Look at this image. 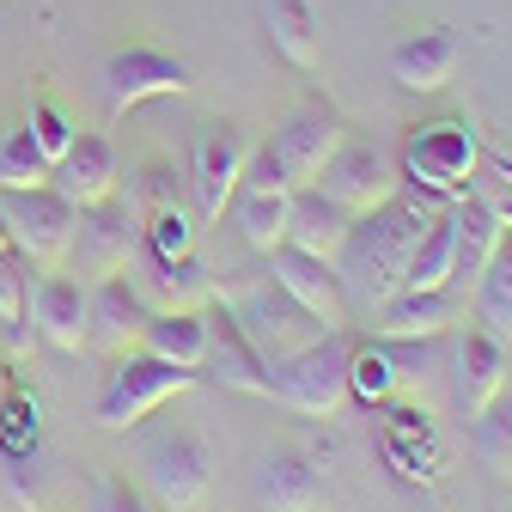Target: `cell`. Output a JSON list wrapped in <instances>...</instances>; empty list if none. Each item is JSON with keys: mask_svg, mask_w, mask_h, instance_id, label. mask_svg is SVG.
<instances>
[{"mask_svg": "<svg viewBox=\"0 0 512 512\" xmlns=\"http://www.w3.org/2000/svg\"><path fill=\"white\" fill-rule=\"evenodd\" d=\"M482 165V141L470 116H433V122H415L409 141H403V183L421 189V196H439V202H458L470 196V177Z\"/></svg>", "mask_w": 512, "mask_h": 512, "instance_id": "7a4b0ae2", "label": "cell"}, {"mask_svg": "<svg viewBox=\"0 0 512 512\" xmlns=\"http://www.w3.org/2000/svg\"><path fill=\"white\" fill-rule=\"evenodd\" d=\"M128 281L141 287V299L153 311H202L214 305V275L202 269V256H153L147 244H135V256H128Z\"/></svg>", "mask_w": 512, "mask_h": 512, "instance_id": "4fadbf2b", "label": "cell"}, {"mask_svg": "<svg viewBox=\"0 0 512 512\" xmlns=\"http://www.w3.org/2000/svg\"><path fill=\"white\" fill-rule=\"evenodd\" d=\"M263 19H269V37H275L281 61H293L299 74H311L317 61H324V31H317L311 0H263Z\"/></svg>", "mask_w": 512, "mask_h": 512, "instance_id": "4316f807", "label": "cell"}, {"mask_svg": "<svg viewBox=\"0 0 512 512\" xmlns=\"http://www.w3.org/2000/svg\"><path fill=\"white\" fill-rule=\"evenodd\" d=\"M464 311L470 299L452 293V287H433V293H391L384 305H372V336L378 342H439L452 324H464Z\"/></svg>", "mask_w": 512, "mask_h": 512, "instance_id": "5bb4252c", "label": "cell"}, {"mask_svg": "<svg viewBox=\"0 0 512 512\" xmlns=\"http://www.w3.org/2000/svg\"><path fill=\"white\" fill-rule=\"evenodd\" d=\"M202 378L226 384L238 397H269V360L256 354V342L244 336V324L232 317V305H208V360H202Z\"/></svg>", "mask_w": 512, "mask_h": 512, "instance_id": "ac0fdd59", "label": "cell"}, {"mask_svg": "<svg viewBox=\"0 0 512 512\" xmlns=\"http://www.w3.org/2000/svg\"><path fill=\"white\" fill-rule=\"evenodd\" d=\"M458 61H464V43L445 31V25H433V31H415V37H403L391 49V80L403 92L433 98V92H445V86L458 80Z\"/></svg>", "mask_w": 512, "mask_h": 512, "instance_id": "7402d4cb", "label": "cell"}, {"mask_svg": "<svg viewBox=\"0 0 512 512\" xmlns=\"http://www.w3.org/2000/svg\"><path fill=\"white\" fill-rule=\"evenodd\" d=\"M0 445H7V452H31L37 445V397L25 384H13L7 403H0Z\"/></svg>", "mask_w": 512, "mask_h": 512, "instance_id": "d6a6232c", "label": "cell"}, {"mask_svg": "<svg viewBox=\"0 0 512 512\" xmlns=\"http://www.w3.org/2000/svg\"><path fill=\"white\" fill-rule=\"evenodd\" d=\"M348 208H336L324 189H293V208H287V244L293 250H311V256H336L342 238H348Z\"/></svg>", "mask_w": 512, "mask_h": 512, "instance_id": "cb8c5ba5", "label": "cell"}, {"mask_svg": "<svg viewBox=\"0 0 512 512\" xmlns=\"http://www.w3.org/2000/svg\"><path fill=\"white\" fill-rule=\"evenodd\" d=\"M147 317H153V305L141 299V287H135V281H128V269H122V275H104V281H92L86 348H98L104 360H116V354H128V348H141V336H147Z\"/></svg>", "mask_w": 512, "mask_h": 512, "instance_id": "9a60e30c", "label": "cell"}, {"mask_svg": "<svg viewBox=\"0 0 512 512\" xmlns=\"http://www.w3.org/2000/svg\"><path fill=\"white\" fill-rule=\"evenodd\" d=\"M317 189H324L336 208H348V214H372V208H384L403 189V171H397L391 153H378L366 141H342L330 153L324 177H317Z\"/></svg>", "mask_w": 512, "mask_h": 512, "instance_id": "8fae6325", "label": "cell"}, {"mask_svg": "<svg viewBox=\"0 0 512 512\" xmlns=\"http://www.w3.org/2000/svg\"><path fill=\"white\" fill-rule=\"evenodd\" d=\"M196 384H202V372L171 366V360H159V354H147V348H128V354H116L110 372H104V391H98V427L128 433V427H141L153 409H165L171 397L196 391Z\"/></svg>", "mask_w": 512, "mask_h": 512, "instance_id": "277c9868", "label": "cell"}, {"mask_svg": "<svg viewBox=\"0 0 512 512\" xmlns=\"http://www.w3.org/2000/svg\"><path fill=\"white\" fill-rule=\"evenodd\" d=\"M494 208H500V220H506V226H512V196H506V202H494Z\"/></svg>", "mask_w": 512, "mask_h": 512, "instance_id": "74e56055", "label": "cell"}, {"mask_svg": "<svg viewBox=\"0 0 512 512\" xmlns=\"http://www.w3.org/2000/svg\"><path fill=\"white\" fill-rule=\"evenodd\" d=\"M232 317H238V324H244V336L256 342V354H263V360H281V354H293V348H305L311 336H324V330H317L311 324V317L275 287V281H263V287H250L238 305H232Z\"/></svg>", "mask_w": 512, "mask_h": 512, "instance_id": "e0dca14e", "label": "cell"}, {"mask_svg": "<svg viewBox=\"0 0 512 512\" xmlns=\"http://www.w3.org/2000/svg\"><path fill=\"white\" fill-rule=\"evenodd\" d=\"M500 512H512V506H500Z\"/></svg>", "mask_w": 512, "mask_h": 512, "instance_id": "ab89813d", "label": "cell"}, {"mask_svg": "<svg viewBox=\"0 0 512 512\" xmlns=\"http://www.w3.org/2000/svg\"><path fill=\"white\" fill-rule=\"evenodd\" d=\"M25 293H31V263L13 244H0V324H7V317H25Z\"/></svg>", "mask_w": 512, "mask_h": 512, "instance_id": "e575fe53", "label": "cell"}, {"mask_svg": "<svg viewBox=\"0 0 512 512\" xmlns=\"http://www.w3.org/2000/svg\"><path fill=\"white\" fill-rule=\"evenodd\" d=\"M122 183V165H116V147L110 135H74V147L55 159L49 171V189L55 196H68L74 208H92V202H110Z\"/></svg>", "mask_w": 512, "mask_h": 512, "instance_id": "ffe728a7", "label": "cell"}, {"mask_svg": "<svg viewBox=\"0 0 512 512\" xmlns=\"http://www.w3.org/2000/svg\"><path fill=\"white\" fill-rule=\"evenodd\" d=\"M397 384H403V372H397V360H391V348H384V342L348 354V397L354 403H366V409L372 403H391Z\"/></svg>", "mask_w": 512, "mask_h": 512, "instance_id": "f1b7e54d", "label": "cell"}, {"mask_svg": "<svg viewBox=\"0 0 512 512\" xmlns=\"http://www.w3.org/2000/svg\"><path fill=\"white\" fill-rule=\"evenodd\" d=\"M244 135H238V122H208L202 135H196V214L202 220H226L232 196H238V183H244Z\"/></svg>", "mask_w": 512, "mask_h": 512, "instance_id": "2e32d148", "label": "cell"}, {"mask_svg": "<svg viewBox=\"0 0 512 512\" xmlns=\"http://www.w3.org/2000/svg\"><path fill=\"white\" fill-rule=\"evenodd\" d=\"M250 500L263 512H324V476L305 452H263L250 470Z\"/></svg>", "mask_w": 512, "mask_h": 512, "instance_id": "d6986e66", "label": "cell"}, {"mask_svg": "<svg viewBox=\"0 0 512 512\" xmlns=\"http://www.w3.org/2000/svg\"><path fill=\"white\" fill-rule=\"evenodd\" d=\"M0 220H7V244L25 256L31 269H61L74 244V220L80 208L55 189H0Z\"/></svg>", "mask_w": 512, "mask_h": 512, "instance_id": "52a82bcc", "label": "cell"}, {"mask_svg": "<svg viewBox=\"0 0 512 512\" xmlns=\"http://www.w3.org/2000/svg\"><path fill=\"white\" fill-rule=\"evenodd\" d=\"M433 220H439V196H421V189H409V183L384 208L348 220V238L330 256L336 281L348 293V311H372V305H384L391 293H403L409 256H415V244L427 238Z\"/></svg>", "mask_w": 512, "mask_h": 512, "instance_id": "6da1fadb", "label": "cell"}, {"mask_svg": "<svg viewBox=\"0 0 512 512\" xmlns=\"http://www.w3.org/2000/svg\"><path fill=\"white\" fill-rule=\"evenodd\" d=\"M92 512H153L141 488H128L122 476H98L92 482Z\"/></svg>", "mask_w": 512, "mask_h": 512, "instance_id": "d590c367", "label": "cell"}, {"mask_svg": "<svg viewBox=\"0 0 512 512\" xmlns=\"http://www.w3.org/2000/svg\"><path fill=\"white\" fill-rule=\"evenodd\" d=\"M0 244H7V220H0Z\"/></svg>", "mask_w": 512, "mask_h": 512, "instance_id": "f35d334b", "label": "cell"}, {"mask_svg": "<svg viewBox=\"0 0 512 512\" xmlns=\"http://www.w3.org/2000/svg\"><path fill=\"white\" fill-rule=\"evenodd\" d=\"M232 208H238V238H244L256 256H269V250L287 244V208H293V189H238Z\"/></svg>", "mask_w": 512, "mask_h": 512, "instance_id": "83f0119b", "label": "cell"}, {"mask_svg": "<svg viewBox=\"0 0 512 512\" xmlns=\"http://www.w3.org/2000/svg\"><path fill=\"white\" fill-rule=\"evenodd\" d=\"M141 476H147L153 506L202 512L208 494H214V452H208V439L196 427H171V433L141 445Z\"/></svg>", "mask_w": 512, "mask_h": 512, "instance_id": "5b68a950", "label": "cell"}, {"mask_svg": "<svg viewBox=\"0 0 512 512\" xmlns=\"http://www.w3.org/2000/svg\"><path fill=\"white\" fill-rule=\"evenodd\" d=\"M506 391V342L488 336L482 324H470L458 336V372H452V403L464 421H476L494 397Z\"/></svg>", "mask_w": 512, "mask_h": 512, "instance_id": "44dd1931", "label": "cell"}, {"mask_svg": "<svg viewBox=\"0 0 512 512\" xmlns=\"http://www.w3.org/2000/svg\"><path fill=\"white\" fill-rule=\"evenodd\" d=\"M488 165H494V177L512 189V153H488Z\"/></svg>", "mask_w": 512, "mask_h": 512, "instance_id": "8d00e7d4", "label": "cell"}, {"mask_svg": "<svg viewBox=\"0 0 512 512\" xmlns=\"http://www.w3.org/2000/svg\"><path fill=\"white\" fill-rule=\"evenodd\" d=\"M348 342L342 330H324L311 336L305 348L269 360V397L293 415H311V421H330L342 403H348Z\"/></svg>", "mask_w": 512, "mask_h": 512, "instance_id": "3957f363", "label": "cell"}, {"mask_svg": "<svg viewBox=\"0 0 512 512\" xmlns=\"http://www.w3.org/2000/svg\"><path fill=\"white\" fill-rule=\"evenodd\" d=\"M470 311H476V324H482L488 336H500V342L512 348V226L500 232L488 269H482L476 287H470Z\"/></svg>", "mask_w": 512, "mask_h": 512, "instance_id": "484cf974", "label": "cell"}, {"mask_svg": "<svg viewBox=\"0 0 512 512\" xmlns=\"http://www.w3.org/2000/svg\"><path fill=\"white\" fill-rule=\"evenodd\" d=\"M269 281L311 317L317 330H348V293H342V281H336V263L330 256H311V250H293V244H281V250H269Z\"/></svg>", "mask_w": 512, "mask_h": 512, "instance_id": "30bf717a", "label": "cell"}, {"mask_svg": "<svg viewBox=\"0 0 512 512\" xmlns=\"http://www.w3.org/2000/svg\"><path fill=\"white\" fill-rule=\"evenodd\" d=\"M141 348L159 354V360H171V366L202 372V360H208V305L202 311H153Z\"/></svg>", "mask_w": 512, "mask_h": 512, "instance_id": "d4e9b609", "label": "cell"}, {"mask_svg": "<svg viewBox=\"0 0 512 512\" xmlns=\"http://www.w3.org/2000/svg\"><path fill=\"white\" fill-rule=\"evenodd\" d=\"M141 244H147L153 256H189V250H196V214H189L183 202L147 214V220H141Z\"/></svg>", "mask_w": 512, "mask_h": 512, "instance_id": "1f68e13d", "label": "cell"}, {"mask_svg": "<svg viewBox=\"0 0 512 512\" xmlns=\"http://www.w3.org/2000/svg\"><path fill=\"white\" fill-rule=\"evenodd\" d=\"M348 141V122H342V110L330 104V98H299L281 122H275V135L263 141L269 147V159L281 165V183L287 189H311L317 177H324V165H330V153Z\"/></svg>", "mask_w": 512, "mask_h": 512, "instance_id": "8992f818", "label": "cell"}, {"mask_svg": "<svg viewBox=\"0 0 512 512\" xmlns=\"http://www.w3.org/2000/svg\"><path fill=\"white\" fill-rule=\"evenodd\" d=\"M476 458H482L494 476H512V397H506V391L476 415Z\"/></svg>", "mask_w": 512, "mask_h": 512, "instance_id": "4dcf8cb0", "label": "cell"}, {"mask_svg": "<svg viewBox=\"0 0 512 512\" xmlns=\"http://www.w3.org/2000/svg\"><path fill=\"white\" fill-rule=\"evenodd\" d=\"M25 128H31V135H37V147H43L49 159H61V153L74 147V135H80V128H74L68 116H61V104H49V98H37V104H31Z\"/></svg>", "mask_w": 512, "mask_h": 512, "instance_id": "836d02e7", "label": "cell"}, {"mask_svg": "<svg viewBox=\"0 0 512 512\" xmlns=\"http://www.w3.org/2000/svg\"><path fill=\"white\" fill-rule=\"evenodd\" d=\"M25 317H31L37 342H49L61 354H80L86 348V317H92V287L80 275H61V269H31Z\"/></svg>", "mask_w": 512, "mask_h": 512, "instance_id": "7c38bea8", "label": "cell"}, {"mask_svg": "<svg viewBox=\"0 0 512 512\" xmlns=\"http://www.w3.org/2000/svg\"><path fill=\"white\" fill-rule=\"evenodd\" d=\"M452 220H458V238H452V281H445V287L470 299V287H476V275L488 269V256H494L506 220H500V208L482 202V196H458V202H452Z\"/></svg>", "mask_w": 512, "mask_h": 512, "instance_id": "603a6c76", "label": "cell"}, {"mask_svg": "<svg viewBox=\"0 0 512 512\" xmlns=\"http://www.w3.org/2000/svg\"><path fill=\"white\" fill-rule=\"evenodd\" d=\"M135 244H141V214L128 208L122 196H110V202L80 208L74 244H68V263H74V275L92 287V281H104V275H122L128 256H135Z\"/></svg>", "mask_w": 512, "mask_h": 512, "instance_id": "9c48e42d", "label": "cell"}, {"mask_svg": "<svg viewBox=\"0 0 512 512\" xmlns=\"http://www.w3.org/2000/svg\"><path fill=\"white\" fill-rule=\"evenodd\" d=\"M196 86V68L171 49H153V43H128L104 61V110L122 116L147 98H183Z\"/></svg>", "mask_w": 512, "mask_h": 512, "instance_id": "ba28073f", "label": "cell"}, {"mask_svg": "<svg viewBox=\"0 0 512 512\" xmlns=\"http://www.w3.org/2000/svg\"><path fill=\"white\" fill-rule=\"evenodd\" d=\"M55 171V159L37 147L31 128H13L7 141H0V189H43Z\"/></svg>", "mask_w": 512, "mask_h": 512, "instance_id": "f546056e", "label": "cell"}]
</instances>
